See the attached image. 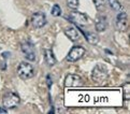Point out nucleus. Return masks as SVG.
Here are the masks:
<instances>
[{
    "instance_id": "f257e3e1",
    "label": "nucleus",
    "mask_w": 130,
    "mask_h": 114,
    "mask_svg": "<svg viewBox=\"0 0 130 114\" xmlns=\"http://www.w3.org/2000/svg\"><path fill=\"white\" fill-rule=\"evenodd\" d=\"M108 77H109V73H108V70H106L105 66L103 65L95 66V68L92 69V72H91L92 81L96 82L97 84H103L108 80Z\"/></svg>"
},
{
    "instance_id": "f03ea898",
    "label": "nucleus",
    "mask_w": 130,
    "mask_h": 114,
    "mask_svg": "<svg viewBox=\"0 0 130 114\" xmlns=\"http://www.w3.org/2000/svg\"><path fill=\"white\" fill-rule=\"evenodd\" d=\"M17 75L21 77L22 80H28L31 79L35 75V69L31 63L23 61L20 63L17 68Z\"/></svg>"
},
{
    "instance_id": "7ed1b4c3",
    "label": "nucleus",
    "mask_w": 130,
    "mask_h": 114,
    "mask_svg": "<svg viewBox=\"0 0 130 114\" xmlns=\"http://www.w3.org/2000/svg\"><path fill=\"white\" fill-rule=\"evenodd\" d=\"M21 98L15 93H8L3 96L2 104L4 109H14L20 104Z\"/></svg>"
},
{
    "instance_id": "20e7f679",
    "label": "nucleus",
    "mask_w": 130,
    "mask_h": 114,
    "mask_svg": "<svg viewBox=\"0 0 130 114\" xmlns=\"http://www.w3.org/2000/svg\"><path fill=\"white\" fill-rule=\"evenodd\" d=\"M84 54H85V48L80 46V45H75V46H73L69 51L66 59L70 62H74V61H77L78 59H81L84 56Z\"/></svg>"
},
{
    "instance_id": "39448f33",
    "label": "nucleus",
    "mask_w": 130,
    "mask_h": 114,
    "mask_svg": "<svg viewBox=\"0 0 130 114\" xmlns=\"http://www.w3.org/2000/svg\"><path fill=\"white\" fill-rule=\"evenodd\" d=\"M84 85L83 79L77 74H68L64 79V86L66 87H80Z\"/></svg>"
},
{
    "instance_id": "423d86ee",
    "label": "nucleus",
    "mask_w": 130,
    "mask_h": 114,
    "mask_svg": "<svg viewBox=\"0 0 130 114\" xmlns=\"http://www.w3.org/2000/svg\"><path fill=\"white\" fill-rule=\"evenodd\" d=\"M69 20H70V22L74 23L75 25L83 26V25H86L87 24L88 17H87L86 14H84V13L74 11V12H71L70 14H69Z\"/></svg>"
},
{
    "instance_id": "0eeeda50",
    "label": "nucleus",
    "mask_w": 130,
    "mask_h": 114,
    "mask_svg": "<svg viewBox=\"0 0 130 114\" xmlns=\"http://www.w3.org/2000/svg\"><path fill=\"white\" fill-rule=\"evenodd\" d=\"M22 51L24 53V56L26 57V59H28L30 61H34L36 59V51L32 43L24 42L22 44Z\"/></svg>"
},
{
    "instance_id": "6e6552de",
    "label": "nucleus",
    "mask_w": 130,
    "mask_h": 114,
    "mask_svg": "<svg viewBox=\"0 0 130 114\" xmlns=\"http://www.w3.org/2000/svg\"><path fill=\"white\" fill-rule=\"evenodd\" d=\"M46 22H47V20H46L45 14H43V13H41V12L35 13V14L31 16V24L35 28H41V27L45 26Z\"/></svg>"
},
{
    "instance_id": "1a4fd4ad",
    "label": "nucleus",
    "mask_w": 130,
    "mask_h": 114,
    "mask_svg": "<svg viewBox=\"0 0 130 114\" xmlns=\"http://www.w3.org/2000/svg\"><path fill=\"white\" fill-rule=\"evenodd\" d=\"M116 27L118 30L125 31L128 29V17L125 12H120L116 19Z\"/></svg>"
},
{
    "instance_id": "9d476101",
    "label": "nucleus",
    "mask_w": 130,
    "mask_h": 114,
    "mask_svg": "<svg viewBox=\"0 0 130 114\" xmlns=\"http://www.w3.org/2000/svg\"><path fill=\"white\" fill-rule=\"evenodd\" d=\"M64 35H66L72 42H76V41L80 40V34L77 32V30L74 28V27H67V28L64 29Z\"/></svg>"
},
{
    "instance_id": "9b49d317",
    "label": "nucleus",
    "mask_w": 130,
    "mask_h": 114,
    "mask_svg": "<svg viewBox=\"0 0 130 114\" xmlns=\"http://www.w3.org/2000/svg\"><path fill=\"white\" fill-rule=\"evenodd\" d=\"M106 26H108V23H106V17L105 16H98L96 20V29L97 31H104L106 29Z\"/></svg>"
},
{
    "instance_id": "f8f14e48",
    "label": "nucleus",
    "mask_w": 130,
    "mask_h": 114,
    "mask_svg": "<svg viewBox=\"0 0 130 114\" xmlns=\"http://www.w3.org/2000/svg\"><path fill=\"white\" fill-rule=\"evenodd\" d=\"M44 59H45V62L47 63V66L52 67L56 63V58L54 56V53L51 51V50H45L44 51Z\"/></svg>"
},
{
    "instance_id": "ddd939ff",
    "label": "nucleus",
    "mask_w": 130,
    "mask_h": 114,
    "mask_svg": "<svg viewBox=\"0 0 130 114\" xmlns=\"http://www.w3.org/2000/svg\"><path fill=\"white\" fill-rule=\"evenodd\" d=\"M85 38L90 44H97L99 42V37L94 32H86L85 34Z\"/></svg>"
},
{
    "instance_id": "4468645a",
    "label": "nucleus",
    "mask_w": 130,
    "mask_h": 114,
    "mask_svg": "<svg viewBox=\"0 0 130 114\" xmlns=\"http://www.w3.org/2000/svg\"><path fill=\"white\" fill-rule=\"evenodd\" d=\"M67 4L68 7L72 9V10H75L80 6V0H67Z\"/></svg>"
},
{
    "instance_id": "2eb2a0df",
    "label": "nucleus",
    "mask_w": 130,
    "mask_h": 114,
    "mask_svg": "<svg viewBox=\"0 0 130 114\" xmlns=\"http://www.w3.org/2000/svg\"><path fill=\"white\" fill-rule=\"evenodd\" d=\"M51 13H52L53 16H59L61 14V9H60V7L58 4H55V6L52 8V12Z\"/></svg>"
},
{
    "instance_id": "dca6fc26",
    "label": "nucleus",
    "mask_w": 130,
    "mask_h": 114,
    "mask_svg": "<svg viewBox=\"0 0 130 114\" xmlns=\"http://www.w3.org/2000/svg\"><path fill=\"white\" fill-rule=\"evenodd\" d=\"M110 2H111V7H112L115 11L122 10V6H120V3L117 1V0H110Z\"/></svg>"
},
{
    "instance_id": "f3484780",
    "label": "nucleus",
    "mask_w": 130,
    "mask_h": 114,
    "mask_svg": "<svg viewBox=\"0 0 130 114\" xmlns=\"http://www.w3.org/2000/svg\"><path fill=\"white\" fill-rule=\"evenodd\" d=\"M128 88H129V84L127 83L126 85L124 86V92H125V95H124V97H125V99H129V97H130V95H129V92H128Z\"/></svg>"
},
{
    "instance_id": "a211bd4d",
    "label": "nucleus",
    "mask_w": 130,
    "mask_h": 114,
    "mask_svg": "<svg viewBox=\"0 0 130 114\" xmlns=\"http://www.w3.org/2000/svg\"><path fill=\"white\" fill-rule=\"evenodd\" d=\"M95 3H96L97 9H100L101 7L104 6V1H103V0H95Z\"/></svg>"
},
{
    "instance_id": "6ab92c4d",
    "label": "nucleus",
    "mask_w": 130,
    "mask_h": 114,
    "mask_svg": "<svg viewBox=\"0 0 130 114\" xmlns=\"http://www.w3.org/2000/svg\"><path fill=\"white\" fill-rule=\"evenodd\" d=\"M0 113H7V109H2V108H0Z\"/></svg>"
},
{
    "instance_id": "aec40b11",
    "label": "nucleus",
    "mask_w": 130,
    "mask_h": 114,
    "mask_svg": "<svg viewBox=\"0 0 130 114\" xmlns=\"http://www.w3.org/2000/svg\"><path fill=\"white\" fill-rule=\"evenodd\" d=\"M47 83H48V86H51V79H50V76H47Z\"/></svg>"
}]
</instances>
